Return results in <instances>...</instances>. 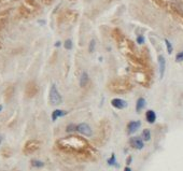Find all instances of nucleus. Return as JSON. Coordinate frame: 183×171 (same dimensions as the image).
<instances>
[{"instance_id":"nucleus-1","label":"nucleus","mask_w":183,"mask_h":171,"mask_svg":"<svg viewBox=\"0 0 183 171\" xmlns=\"http://www.w3.org/2000/svg\"><path fill=\"white\" fill-rule=\"evenodd\" d=\"M57 148L68 154L80 157L81 159H92L96 154V151L84 138L79 136H68L61 138L56 142Z\"/></svg>"},{"instance_id":"nucleus-2","label":"nucleus","mask_w":183,"mask_h":171,"mask_svg":"<svg viewBox=\"0 0 183 171\" xmlns=\"http://www.w3.org/2000/svg\"><path fill=\"white\" fill-rule=\"evenodd\" d=\"M108 88H109V91L115 93V94H125L131 89V84L126 80L116 79V80L111 81L108 84Z\"/></svg>"},{"instance_id":"nucleus-3","label":"nucleus","mask_w":183,"mask_h":171,"mask_svg":"<svg viewBox=\"0 0 183 171\" xmlns=\"http://www.w3.org/2000/svg\"><path fill=\"white\" fill-rule=\"evenodd\" d=\"M110 124L107 121H103L99 124V127H98V135H97V138H96L97 142L99 144H105L106 141L110 137Z\"/></svg>"},{"instance_id":"nucleus-4","label":"nucleus","mask_w":183,"mask_h":171,"mask_svg":"<svg viewBox=\"0 0 183 171\" xmlns=\"http://www.w3.org/2000/svg\"><path fill=\"white\" fill-rule=\"evenodd\" d=\"M37 9H38V4L36 3L34 0H26L25 3L19 9V12L23 16L27 17V16L30 15L31 13H34Z\"/></svg>"},{"instance_id":"nucleus-5","label":"nucleus","mask_w":183,"mask_h":171,"mask_svg":"<svg viewBox=\"0 0 183 171\" xmlns=\"http://www.w3.org/2000/svg\"><path fill=\"white\" fill-rule=\"evenodd\" d=\"M49 100H50V103L52 106H58V104H61V103L63 102V97H61V95L59 94V91H58L55 84H53V85L51 86Z\"/></svg>"},{"instance_id":"nucleus-6","label":"nucleus","mask_w":183,"mask_h":171,"mask_svg":"<svg viewBox=\"0 0 183 171\" xmlns=\"http://www.w3.org/2000/svg\"><path fill=\"white\" fill-rule=\"evenodd\" d=\"M39 148H40V142L38 140H29L25 143L23 151L24 154L30 155V154H34V152H37Z\"/></svg>"},{"instance_id":"nucleus-7","label":"nucleus","mask_w":183,"mask_h":171,"mask_svg":"<svg viewBox=\"0 0 183 171\" xmlns=\"http://www.w3.org/2000/svg\"><path fill=\"white\" fill-rule=\"evenodd\" d=\"M38 85L34 83V81L28 82V84L26 85V96L28 98H34V96L38 94Z\"/></svg>"},{"instance_id":"nucleus-8","label":"nucleus","mask_w":183,"mask_h":171,"mask_svg":"<svg viewBox=\"0 0 183 171\" xmlns=\"http://www.w3.org/2000/svg\"><path fill=\"white\" fill-rule=\"evenodd\" d=\"M76 133H81L83 136H86V137H91L93 131H92V128L89 127L88 124L86 123H81L79 125H76Z\"/></svg>"},{"instance_id":"nucleus-9","label":"nucleus","mask_w":183,"mask_h":171,"mask_svg":"<svg viewBox=\"0 0 183 171\" xmlns=\"http://www.w3.org/2000/svg\"><path fill=\"white\" fill-rule=\"evenodd\" d=\"M140 126H141V123L139 122V121H131V122L128 123V125H127V133L128 135H133L137 131L139 128H140Z\"/></svg>"},{"instance_id":"nucleus-10","label":"nucleus","mask_w":183,"mask_h":171,"mask_svg":"<svg viewBox=\"0 0 183 171\" xmlns=\"http://www.w3.org/2000/svg\"><path fill=\"white\" fill-rule=\"evenodd\" d=\"M129 144L133 146V148L136 150H142L143 146H144V143H143V140L141 138L139 137H133L129 140Z\"/></svg>"},{"instance_id":"nucleus-11","label":"nucleus","mask_w":183,"mask_h":171,"mask_svg":"<svg viewBox=\"0 0 183 171\" xmlns=\"http://www.w3.org/2000/svg\"><path fill=\"white\" fill-rule=\"evenodd\" d=\"M111 104L113 108L115 109H118V110H122V109H125L127 106V102L124 101L123 99H118V98H114L111 100Z\"/></svg>"},{"instance_id":"nucleus-12","label":"nucleus","mask_w":183,"mask_h":171,"mask_svg":"<svg viewBox=\"0 0 183 171\" xmlns=\"http://www.w3.org/2000/svg\"><path fill=\"white\" fill-rule=\"evenodd\" d=\"M158 65H160V79H163L165 73V69H166V60H165L164 56L160 55L158 56Z\"/></svg>"},{"instance_id":"nucleus-13","label":"nucleus","mask_w":183,"mask_h":171,"mask_svg":"<svg viewBox=\"0 0 183 171\" xmlns=\"http://www.w3.org/2000/svg\"><path fill=\"white\" fill-rule=\"evenodd\" d=\"M145 118H147V122L150 124H153L156 121V113L153 110H148L145 113Z\"/></svg>"},{"instance_id":"nucleus-14","label":"nucleus","mask_w":183,"mask_h":171,"mask_svg":"<svg viewBox=\"0 0 183 171\" xmlns=\"http://www.w3.org/2000/svg\"><path fill=\"white\" fill-rule=\"evenodd\" d=\"M66 114H67V112L64 110H61V109H56V110L53 111V113H52V121L53 122H55L57 118L61 117V116H65Z\"/></svg>"},{"instance_id":"nucleus-15","label":"nucleus","mask_w":183,"mask_h":171,"mask_svg":"<svg viewBox=\"0 0 183 171\" xmlns=\"http://www.w3.org/2000/svg\"><path fill=\"white\" fill-rule=\"evenodd\" d=\"M89 83V76L86 72H83L82 73V76H81V79H80V86L81 87H86Z\"/></svg>"},{"instance_id":"nucleus-16","label":"nucleus","mask_w":183,"mask_h":171,"mask_svg":"<svg viewBox=\"0 0 183 171\" xmlns=\"http://www.w3.org/2000/svg\"><path fill=\"white\" fill-rule=\"evenodd\" d=\"M145 106V99L144 98H139L137 100V103H136V111L137 112H140V111Z\"/></svg>"},{"instance_id":"nucleus-17","label":"nucleus","mask_w":183,"mask_h":171,"mask_svg":"<svg viewBox=\"0 0 183 171\" xmlns=\"http://www.w3.org/2000/svg\"><path fill=\"white\" fill-rule=\"evenodd\" d=\"M13 94H14V87H13V86H9V87L7 88V91H6L4 97H6V99H7V100H10V99L12 98Z\"/></svg>"},{"instance_id":"nucleus-18","label":"nucleus","mask_w":183,"mask_h":171,"mask_svg":"<svg viewBox=\"0 0 183 171\" xmlns=\"http://www.w3.org/2000/svg\"><path fill=\"white\" fill-rule=\"evenodd\" d=\"M141 139L143 141H149L151 139V131L149 129H144L141 133Z\"/></svg>"},{"instance_id":"nucleus-19","label":"nucleus","mask_w":183,"mask_h":171,"mask_svg":"<svg viewBox=\"0 0 183 171\" xmlns=\"http://www.w3.org/2000/svg\"><path fill=\"white\" fill-rule=\"evenodd\" d=\"M30 163H31V166L34 168H42L44 166V163L39 159H32L30 161Z\"/></svg>"},{"instance_id":"nucleus-20","label":"nucleus","mask_w":183,"mask_h":171,"mask_svg":"<svg viewBox=\"0 0 183 171\" xmlns=\"http://www.w3.org/2000/svg\"><path fill=\"white\" fill-rule=\"evenodd\" d=\"M107 163H108V165H109V166H118V163H116V159H115L114 153H113V154H111L110 158L108 159Z\"/></svg>"},{"instance_id":"nucleus-21","label":"nucleus","mask_w":183,"mask_h":171,"mask_svg":"<svg viewBox=\"0 0 183 171\" xmlns=\"http://www.w3.org/2000/svg\"><path fill=\"white\" fill-rule=\"evenodd\" d=\"M66 131L68 133H72L74 131H76V125L74 124H69L67 127H66Z\"/></svg>"},{"instance_id":"nucleus-22","label":"nucleus","mask_w":183,"mask_h":171,"mask_svg":"<svg viewBox=\"0 0 183 171\" xmlns=\"http://www.w3.org/2000/svg\"><path fill=\"white\" fill-rule=\"evenodd\" d=\"M165 44H166V46H167L168 54H171L172 53V44L170 43V41L167 40V39H165Z\"/></svg>"},{"instance_id":"nucleus-23","label":"nucleus","mask_w":183,"mask_h":171,"mask_svg":"<svg viewBox=\"0 0 183 171\" xmlns=\"http://www.w3.org/2000/svg\"><path fill=\"white\" fill-rule=\"evenodd\" d=\"M175 61H177V62H181V61H183V51L177 54V56H175Z\"/></svg>"},{"instance_id":"nucleus-24","label":"nucleus","mask_w":183,"mask_h":171,"mask_svg":"<svg viewBox=\"0 0 183 171\" xmlns=\"http://www.w3.org/2000/svg\"><path fill=\"white\" fill-rule=\"evenodd\" d=\"M65 47L67 49H72V41H71L70 39H68V40H66V41H65Z\"/></svg>"},{"instance_id":"nucleus-25","label":"nucleus","mask_w":183,"mask_h":171,"mask_svg":"<svg viewBox=\"0 0 183 171\" xmlns=\"http://www.w3.org/2000/svg\"><path fill=\"white\" fill-rule=\"evenodd\" d=\"M137 43L138 44H143V43H144V38H143V36H139V37H138Z\"/></svg>"},{"instance_id":"nucleus-26","label":"nucleus","mask_w":183,"mask_h":171,"mask_svg":"<svg viewBox=\"0 0 183 171\" xmlns=\"http://www.w3.org/2000/svg\"><path fill=\"white\" fill-rule=\"evenodd\" d=\"M94 49H95V41L92 40L91 44H89V52H94Z\"/></svg>"},{"instance_id":"nucleus-27","label":"nucleus","mask_w":183,"mask_h":171,"mask_svg":"<svg viewBox=\"0 0 183 171\" xmlns=\"http://www.w3.org/2000/svg\"><path fill=\"white\" fill-rule=\"evenodd\" d=\"M42 2L45 4V5H50L53 2V0H42Z\"/></svg>"},{"instance_id":"nucleus-28","label":"nucleus","mask_w":183,"mask_h":171,"mask_svg":"<svg viewBox=\"0 0 183 171\" xmlns=\"http://www.w3.org/2000/svg\"><path fill=\"white\" fill-rule=\"evenodd\" d=\"M130 163H131V156H129V157L127 158V165H129Z\"/></svg>"},{"instance_id":"nucleus-29","label":"nucleus","mask_w":183,"mask_h":171,"mask_svg":"<svg viewBox=\"0 0 183 171\" xmlns=\"http://www.w3.org/2000/svg\"><path fill=\"white\" fill-rule=\"evenodd\" d=\"M124 171H131V169H130V168L128 167V166H126L125 169H124Z\"/></svg>"},{"instance_id":"nucleus-30","label":"nucleus","mask_w":183,"mask_h":171,"mask_svg":"<svg viewBox=\"0 0 183 171\" xmlns=\"http://www.w3.org/2000/svg\"><path fill=\"white\" fill-rule=\"evenodd\" d=\"M61 45V42H56V43H55V46H59Z\"/></svg>"},{"instance_id":"nucleus-31","label":"nucleus","mask_w":183,"mask_h":171,"mask_svg":"<svg viewBox=\"0 0 183 171\" xmlns=\"http://www.w3.org/2000/svg\"><path fill=\"white\" fill-rule=\"evenodd\" d=\"M2 110V106H0V111Z\"/></svg>"},{"instance_id":"nucleus-32","label":"nucleus","mask_w":183,"mask_h":171,"mask_svg":"<svg viewBox=\"0 0 183 171\" xmlns=\"http://www.w3.org/2000/svg\"><path fill=\"white\" fill-rule=\"evenodd\" d=\"M0 143H1V137H0Z\"/></svg>"},{"instance_id":"nucleus-33","label":"nucleus","mask_w":183,"mask_h":171,"mask_svg":"<svg viewBox=\"0 0 183 171\" xmlns=\"http://www.w3.org/2000/svg\"><path fill=\"white\" fill-rule=\"evenodd\" d=\"M0 47H1V45H0Z\"/></svg>"}]
</instances>
